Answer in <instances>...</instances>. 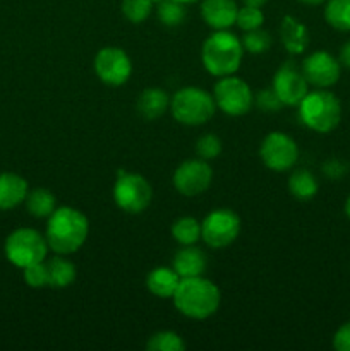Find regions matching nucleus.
Instances as JSON below:
<instances>
[{
	"mask_svg": "<svg viewBox=\"0 0 350 351\" xmlns=\"http://www.w3.org/2000/svg\"><path fill=\"white\" fill-rule=\"evenodd\" d=\"M242 47L246 48L249 53H254V55L264 53V51L271 47L270 33L264 29H261V27H257V29L246 31V34H244V38H242Z\"/></svg>",
	"mask_w": 350,
	"mask_h": 351,
	"instance_id": "28",
	"label": "nucleus"
},
{
	"mask_svg": "<svg viewBox=\"0 0 350 351\" xmlns=\"http://www.w3.org/2000/svg\"><path fill=\"white\" fill-rule=\"evenodd\" d=\"M240 232V218L230 209H216L205 218L201 225V237L206 245L223 249L235 242Z\"/></svg>",
	"mask_w": 350,
	"mask_h": 351,
	"instance_id": "9",
	"label": "nucleus"
},
{
	"mask_svg": "<svg viewBox=\"0 0 350 351\" xmlns=\"http://www.w3.org/2000/svg\"><path fill=\"white\" fill-rule=\"evenodd\" d=\"M151 185L144 177L137 173L119 175L113 187V199L122 211L137 215L144 211L151 202Z\"/></svg>",
	"mask_w": 350,
	"mask_h": 351,
	"instance_id": "8",
	"label": "nucleus"
},
{
	"mask_svg": "<svg viewBox=\"0 0 350 351\" xmlns=\"http://www.w3.org/2000/svg\"><path fill=\"white\" fill-rule=\"evenodd\" d=\"M237 3L233 0H202L201 16L213 29H226L237 19Z\"/></svg>",
	"mask_w": 350,
	"mask_h": 351,
	"instance_id": "15",
	"label": "nucleus"
},
{
	"mask_svg": "<svg viewBox=\"0 0 350 351\" xmlns=\"http://www.w3.org/2000/svg\"><path fill=\"white\" fill-rule=\"evenodd\" d=\"M345 215H347V218L350 219V195L347 197V201H345Z\"/></svg>",
	"mask_w": 350,
	"mask_h": 351,
	"instance_id": "39",
	"label": "nucleus"
},
{
	"mask_svg": "<svg viewBox=\"0 0 350 351\" xmlns=\"http://www.w3.org/2000/svg\"><path fill=\"white\" fill-rule=\"evenodd\" d=\"M88 232V218L81 211L74 208L55 209L48 218L47 243L55 254L67 256L81 249Z\"/></svg>",
	"mask_w": 350,
	"mask_h": 351,
	"instance_id": "1",
	"label": "nucleus"
},
{
	"mask_svg": "<svg viewBox=\"0 0 350 351\" xmlns=\"http://www.w3.org/2000/svg\"><path fill=\"white\" fill-rule=\"evenodd\" d=\"M288 189H290V194L299 201H311L318 194L319 185L311 171L301 168L292 173L290 180H288Z\"/></svg>",
	"mask_w": 350,
	"mask_h": 351,
	"instance_id": "22",
	"label": "nucleus"
},
{
	"mask_svg": "<svg viewBox=\"0 0 350 351\" xmlns=\"http://www.w3.org/2000/svg\"><path fill=\"white\" fill-rule=\"evenodd\" d=\"M206 256L194 245H184L174 257V271L180 278L201 276L206 271Z\"/></svg>",
	"mask_w": 350,
	"mask_h": 351,
	"instance_id": "16",
	"label": "nucleus"
},
{
	"mask_svg": "<svg viewBox=\"0 0 350 351\" xmlns=\"http://www.w3.org/2000/svg\"><path fill=\"white\" fill-rule=\"evenodd\" d=\"M172 115L184 125H202L215 115L216 103L201 88H182L170 101Z\"/></svg>",
	"mask_w": 350,
	"mask_h": 351,
	"instance_id": "5",
	"label": "nucleus"
},
{
	"mask_svg": "<svg viewBox=\"0 0 350 351\" xmlns=\"http://www.w3.org/2000/svg\"><path fill=\"white\" fill-rule=\"evenodd\" d=\"M333 348L336 351H350V322L336 329L333 336Z\"/></svg>",
	"mask_w": 350,
	"mask_h": 351,
	"instance_id": "34",
	"label": "nucleus"
},
{
	"mask_svg": "<svg viewBox=\"0 0 350 351\" xmlns=\"http://www.w3.org/2000/svg\"><path fill=\"white\" fill-rule=\"evenodd\" d=\"M340 64L345 65L347 69H350V40L340 50Z\"/></svg>",
	"mask_w": 350,
	"mask_h": 351,
	"instance_id": "36",
	"label": "nucleus"
},
{
	"mask_svg": "<svg viewBox=\"0 0 350 351\" xmlns=\"http://www.w3.org/2000/svg\"><path fill=\"white\" fill-rule=\"evenodd\" d=\"M178 283H180V276L175 273L174 267L172 269L170 267H156L146 278L148 290L160 298L174 297Z\"/></svg>",
	"mask_w": 350,
	"mask_h": 351,
	"instance_id": "19",
	"label": "nucleus"
},
{
	"mask_svg": "<svg viewBox=\"0 0 350 351\" xmlns=\"http://www.w3.org/2000/svg\"><path fill=\"white\" fill-rule=\"evenodd\" d=\"M26 208L34 218H50L55 211V195L47 189H34L26 195Z\"/></svg>",
	"mask_w": 350,
	"mask_h": 351,
	"instance_id": "23",
	"label": "nucleus"
},
{
	"mask_svg": "<svg viewBox=\"0 0 350 351\" xmlns=\"http://www.w3.org/2000/svg\"><path fill=\"white\" fill-rule=\"evenodd\" d=\"M172 298L182 315L198 321L208 319L220 307V290L201 276L182 278Z\"/></svg>",
	"mask_w": 350,
	"mask_h": 351,
	"instance_id": "2",
	"label": "nucleus"
},
{
	"mask_svg": "<svg viewBox=\"0 0 350 351\" xmlns=\"http://www.w3.org/2000/svg\"><path fill=\"white\" fill-rule=\"evenodd\" d=\"M48 252L47 239L36 230L19 228L10 233L5 240V256L14 266L27 267L45 261Z\"/></svg>",
	"mask_w": 350,
	"mask_h": 351,
	"instance_id": "6",
	"label": "nucleus"
},
{
	"mask_svg": "<svg viewBox=\"0 0 350 351\" xmlns=\"http://www.w3.org/2000/svg\"><path fill=\"white\" fill-rule=\"evenodd\" d=\"M156 16L161 24H165L168 27H175L184 23L185 10L180 2H175V0H161V2H158Z\"/></svg>",
	"mask_w": 350,
	"mask_h": 351,
	"instance_id": "26",
	"label": "nucleus"
},
{
	"mask_svg": "<svg viewBox=\"0 0 350 351\" xmlns=\"http://www.w3.org/2000/svg\"><path fill=\"white\" fill-rule=\"evenodd\" d=\"M175 2H180V3H192V2H198V0H175Z\"/></svg>",
	"mask_w": 350,
	"mask_h": 351,
	"instance_id": "40",
	"label": "nucleus"
},
{
	"mask_svg": "<svg viewBox=\"0 0 350 351\" xmlns=\"http://www.w3.org/2000/svg\"><path fill=\"white\" fill-rule=\"evenodd\" d=\"M213 98H215L216 106L226 115L240 117L250 110L254 103V96L247 82L242 79L225 75L220 79L213 88Z\"/></svg>",
	"mask_w": 350,
	"mask_h": 351,
	"instance_id": "7",
	"label": "nucleus"
},
{
	"mask_svg": "<svg viewBox=\"0 0 350 351\" xmlns=\"http://www.w3.org/2000/svg\"><path fill=\"white\" fill-rule=\"evenodd\" d=\"M323 171H325L326 177H329V178H342L343 175H345L347 167H345V163H342L340 160L333 158V160L326 161V163L323 165Z\"/></svg>",
	"mask_w": 350,
	"mask_h": 351,
	"instance_id": "35",
	"label": "nucleus"
},
{
	"mask_svg": "<svg viewBox=\"0 0 350 351\" xmlns=\"http://www.w3.org/2000/svg\"><path fill=\"white\" fill-rule=\"evenodd\" d=\"M256 105L259 106L264 112H277L283 106L281 99L278 98V95L275 93L273 88H264L257 93L256 96Z\"/></svg>",
	"mask_w": 350,
	"mask_h": 351,
	"instance_id": "33",
	"label": "nucleus"
},
{
	"mask_svg": "<svg viewBox=\"0 0 350 351\" xmlns=\"http://www.w3.org/2000/svg\"><path fill=\"white\" fill-rule=\"evenodd\" d=\"M48 269V287L65 288L74 283L75 280V266L71 261L60 257V254L51 257L47 263Z\"/></svg>",
	"mask_w": 350,
	"mask_h": 351,
	"instance_id": "21",
	"label": "nucleus"
},
{
	"mask_svg": "<svg viewBox=\"0 0 350 351\" xmlns=\"http://www.w3.org/2000/svg\"><path fill=\"white\" fill-rule=\"evenodd\" d=\"M242 41L229 31H216L205 41L201 50L202 65L216 77L232 75L239 71L242 62Z\"/></svg>",
	"mask_w": 350,
	"mask_h": 351,
	"instance_id": "3",
	"label": "nucleus"
},
{
	"mask_svg": "<svg viewBox=\"0 0 350 351\" xmlns=\"http://www.w3.org/2000/svg\"><path fill=\"white\" fill-rule=\"evenodd\" d=\"M27 195V182L16 173H0V209L19 206Z\"/></svg>",
	"mask_w": 350,
	"mask_h": 351,
	"instance_id": "18",
	"label": "nucleus"
},
{
	"mask_svg": "<svg viewBox=\"0 0 350 351\" xmlns=\"http://www.w3.org/2000/svg\"><path fill=\"white\" fill-rule=\"evenodd\" d=\"M196 153L201 160H213L222 153V141L213 134L201 136L196 143Z\"/></svg>",
	"mask_w": 350,
	"mask_h": 351,
	"instance_id": "31",
	"label": "nucleus"
},
{
	"mask_svg": "<svg viewBox=\"0 0 350 351\" xmlns=\"http://www.w3.org/2000/svg\"><path fill=\"white\" fill-rule=\"evenodd\" d=\"M146 348L150 351H184L185 345L178 335L172 331L156 332L146 343Z\"/></svg>",
	"mask_w": 350,
	"mask_h": 351,
	"instance_id": "27",
	"label": "nucleus"
},
{
	"mask_svg": "<svg viewBox=\"0 0 350 351\" xmlns=\"http://www.w3.org/2000/svg\"><path fill=\"white\" fill-rule=\"evenodd\" d=\"M302 3H307V5H319V3L326 2V0H301Z\"/></svg>",
	"mask_w": 350,
	"mask_h": 351,
	"instance_id": "38",
	"label": "nucleus"
},
{
	"mask_svg": "<svg viewBox=\"0 0 350 351\" xmlns=\"http://www.w3.org/2000/svg\"><path fill=\"white\" fill-rule=\"evenodd\" d=\"M158 2H161V0H153V3H158Z\"/></svg>",
	"mask_w": 350,
	"mask_h": 351,
	"instance_id": "41",
	"label": "nucleus"
},
{
	"mask_svg": "<svg viewBox=\"0 0 350 351\" xmlns=\"http://www.w3.org/2000/svg\"><path fill=\"white\" fill-rule=\"evenodd\" d=\"M263 163L273 171H287L297 163L299 147L292 137L281 132H271L259 147Z\"/></svg>",
	"mask_w": 350,
	"mask_h": 351,
	"instance_id": "10",
	"label": "nucleus"
},
{
	"mask_svg": "<svg viewBox=\"0 0 350 351\" xmlns=\"http://www.w3.org/2000/svg\"><path fill=\"white\" fill-rule=\"evenodd\" d=\"M24 281L27 287L31 288H43L48 287V269L47 264L41 263L31 264V266L24 267Z\"/></svg>",
	"mask_w": 350,
	"mask_h": 351,
	"instance_id": "32",
	"label": "nucleus"
},
{
	"mask_svg": "<svg viewBox=\"0 0 350 351\" xmlns=\"http://www.w3.org/2000/svg\"><path fill=\"white\" fill-rule=\"evenodd\" d=\"M153 0H122V12L130 23L139 24L150 16Z\"/></svg>",
	"mask_w": 350,
	"mask_h": 351,
	"instance_id": "29",
	"label": "nucleus"
},
{
	"mask_svg": "<svg viewBox=\"0 0 350 351\" xmlns=\"http://www.w3.org/2000/svg\"><path fill=\"white\" fill-rule=\"evenodd\" d=\"M172 237L180 245H194L201 239V225L194 218L185 216V218L177 219L172 225Z\"/></svg>",
	"mask_w": 350,
	"mask_h": 351,
	"instance_id": "25",
	"label": "nucleus"
},
{
	"mask_svg": "<svg viewBox=\"0 0 350 351\" xmlns=\"http://www.w3.org/2000/svg\"><path fill=\"white\" fill-rule=\"evenodd\" d=\"M213 170L205 160H187L175 170L174 187L182 195H199L211 185Z\"/></svg>",
	"mask_w": 350,
	"mask_h": 351,
	"instance_id": "13",
	"label": "nucleus"
},
{
	"mask_svg": "<svg viewBox=\"0 0 350 351\" xmlns=\"http://www.w3.org/2000/svg\"><path fill=\"white\" fill-rule=\"evenodd\" d=\"M235 23L242 31L257 29V27L263 26L264 16L263 12H261L259 7L244 5L242 9H239V12H237Z\"/></svg>",
	"mask_w": 350,
	"mask_h": 351,
	"instance_id": "30",
	"label": "nucleus"
},
{
	"mask_svg": "<svg viewBox=\"0 0 350 351\" xmlns=\"http://www.w3.org/2000/svg\"><path fill=\"white\" fill-rule=\"evenodd\" d=\"M280 38L285 50L290 53H302L309 45L307 27L292 16H285L280 26Z\"/></svg>",
	"mask_w": 350,
	"mask_h": 351,
	"instance_id": "17",
	"label": "nucleus"
},
{
	"mask_svg": "<svg viewBox=\"0 0 350 351\" xmlns=\"http://www.w3.org/2000/svg\"><path fill=\"white\" fill-rule=\"evenodd\" d=\"M325 19L338 31H350V0H328Z\"/></svg>",
	"mask_w": 350,
	"mask_h": 351,
	"instance_id": "24",
	"label": "nucleus"
},
{
	"mask_svg": "<svg viewBox=\"0 0 350 351\" xmlns=\"http://www.w3.org/2000/svg\"><path fill=\"white\" fill-rule=\"evenodd\" d=\"M299 119L307 129L328 134L338 127L342 120V105L333 93L311 91L299 103Z\"/></svg>",
	"mask_w": 350,
	"mask_h": 351,
	"instance_id": "4",
	"label": "nucleus"
},
{
	"mask_svg": "<svg viewBox=\"0 0 350 351\" xmlns=\"http://www.w3.org/2000/svg\"><path fill=\"white\" fill-rule=\"evenodd\" d=\"M96 75L108 86H120L127 82L132 72L129 55L117 47H106L95 57Z\"/></svg>",
	"mask_w": 350,
	"mask_h": 351,
	"instance_id": "11",
	"label": "nucleus"
},
{
	"mask_svg": "<svg viewBox=\"0 0 350 351\" xmlns=\"http://www.w3.org/2000/svg\"><path fill=\"white\" fill-rule=\"evenodd\" d=\"M302 74L309 84L316 88H329L336 84L342 74V64L325 50L314 51L302 62Z\"/></svg>",
	"mask_w": 350,
	"mask_h": 351,
	"instance_id": "14",
	"label": "nucleus"
},
{
	"mask_svg": "<svg viewBox=\"0 0 350 351\" xmlns=\"http://www.w3.org/2000/svg\"><path fill=\"white\" fill-rule=\"evenodd\" d=\"M309 82L305 81L302 71H299L294 60L283 62L273 77V89L287 106H295L307 95Z\"/></svg>",
	"mask_w": 350,
	"mask_h": 351,
	"instance_id": "12",
	"label": "nucleus"
},
{
	"mask_svg": "<svg viewBox=\"0 0 350 351\" xmlns=\"http://www.w3.org/2000/svg\"><path fill=\"white\" fill-rule=\"evenodd\" d=\"M244 3H246V5H250V7H263L264 3H266V0H244Z\"/></svg>",
	"mask_w": 350,
	"mask_h": 351,
	"instance_id": "37",
	"label": "nucleus"
},
{
	"mask_svg": "<svg viewBox=\"0 0 350 351\" xmlns=\"http://www.w3.org/2000/svg\"><path fill=\"white\" fill-rule=\"evenodd\" d=\"M168 106H170V101H168L167 93L160 88L144 89L137 99V112L146 120H156L167 112Z\"/></svg>",
	"mask_w": 350,
	"mask_h": 351,
	"instance_id": "20",
	"label": "nucleus"
}]
</instances>
